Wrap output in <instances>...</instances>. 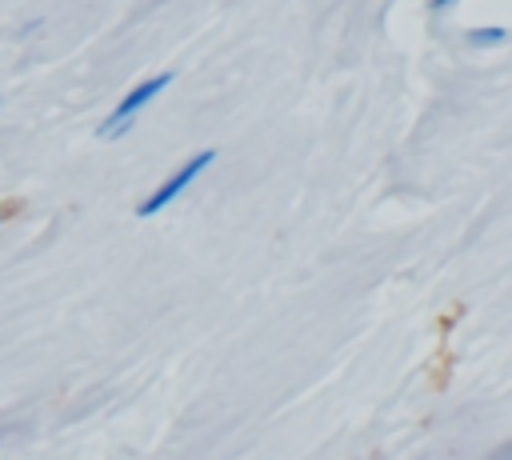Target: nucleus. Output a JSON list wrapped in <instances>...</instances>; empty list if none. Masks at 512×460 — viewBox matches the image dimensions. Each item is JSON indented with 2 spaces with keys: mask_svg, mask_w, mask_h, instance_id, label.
I'll return each mask as SVG.
<instances>
[{
  "mask_svg": "<svg viewBox=\"0 0 512 460\" xmlns=\"http://www.w3.org/2000/svg\"><path fill=\"white\" fill-rule=\"evenodd\" d=\"M168 84H172V72H156V76L140 80L132 92H124V96H120V104L112 108V116L100 124V136H104V140H112V136L128 132V128H132V120H136V116H140V112H144V108H148V104H152Z\"/></svg>",
  "mask_w": 512,
  "mask_h": 460,
  "instance_id": "2",
  "label": "nucleus"
},
{
  "mask_svg": "<svg viewBox=\"0 0 512 460\" xmlns=\"http://www.w3.org/2000/svg\"><path fill=\"white\" fill-rule=\"evenodd\" d=\"M212 160H216V152H212V148H204V152L188 156V160H184V164H180V168H176V172H172V176H168L160 188H152V192L140 200L136 216H140V220H152L156 212H164L172 200H180V196H184V192H188V188H192V184H196V180H200V176L212 168Z\"/></svg>",
  "mask_w": 512,
  "mask_h": 460,
  "instance_id": "1",
  "label": "nucleus"
},
{
  "mask_svg": "<svg viewBox=\"0 0 512 460\" xmlns=\"http://www.w3.org/2000/svg\"><path fill=\"white\" fill-rule=\"evenodd\" d=\"M452 4H456V0H428V8H432V12H440V8H452Z\"/></svg>",
  "mask_w": 512,
  "mask_h": 460,
  "instance_id": "4",
  "label": "nucleus"
},
{
  "mask_svg": "<svg viewBox=\"0 0 512 460\" xmlns=\"http://www.w3.org/2000/svg\"><path fill=\"white\" fill-rule=\"evenodd\" d=\"M508 40V28H472L468 32V44L472 48H500Z\"/></svg>",
  "mask_w": 512,
  "mask_h": 460,
  "instance_id": "3",
  "label": "nucleus"
}]
</instances>
